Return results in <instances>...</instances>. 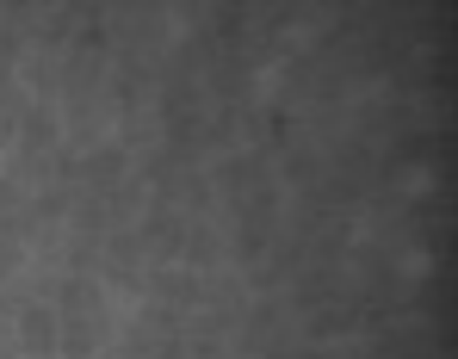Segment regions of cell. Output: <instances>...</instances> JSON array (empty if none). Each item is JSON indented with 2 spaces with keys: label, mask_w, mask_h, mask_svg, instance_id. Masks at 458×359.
Here are the masks:
<instances>
[{
  "label": "cell",
  "mask_w": 458,
  "mask_h": 359,
  "mask_svg": "<svg viewBox=\"0 0 458 359\" xmlns=\"http://www.w3.org/2000/svg\"><path fill=\"white\" fill-rule=\"evenodd\" d=\"M56 335H63V316L50 303H19V316H13V347H19V359H50L56 354Z\"/></svg>",
  "instance_id": "obj_1"
},
{
  "label": "cell",
  "mask_w": 458,
  "mask_h": 359,
  "mask_svg": "<svg viewBox=\"0 0 458 359\" xmlns=\"http://www.w3.org/2000/svg\"><path fill=\"white\" fill-rule=\"evenodd\" d=\"M13 131H19V93H13V87H0V143H6Z\"/></svg>",
  "instance_id": "obj_2"
}]
</instances>
